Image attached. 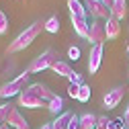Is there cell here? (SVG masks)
<instances>
[{
    "label": "cell",
    "mask_w": 129,
    "mask_h": 129,
    "mask_svg": "<svg viewBox=\"0 0 129 129\" xmlns=\"http://www.w3.org/2000/svg\"><path fill=\"white\" fill-rule=\"evenodd\" d=\"M127 125H125V119L123 117H117V119H111V123H109V129H125Z\"/></svg>",
    "instance_id": "cell-21"
},
{
    "label": "cell",
    "mask_w": 129,
    "mask_h": 129,
    "mask_svg": "<svg viewBox=\"0 0 129 129\" xmlns=\"http://www.w3.org/2000/svg\"><path fill=\"white\" fill-rule=\"evenodd\" d=\"M109 123H111V119L107 115H103V117H99V121H96V129H109Z\"/></svg>",
    "instance_id": "cell-26"
},
{
    "label": "cell",
    "mask_w": 129,
    "mask_h": 129,
    "mask_svg": "<svg viewBox=\"0 0 129 129\" xmlns=\"http://www.w3.org/2000/svg\"><path fill=\"white\" fill-rule=\"evenodd\" d=\"M68 10H70V17H86V6L84 2L80 0H68Z\"/></svg>",
    "instance_id": "cell-15"
},
{
    "label": "cell",
    "mask_w": 129,
    "mask_h": 129,
    "mask_svg": "<svg viewBox=\"0 0 129 129\" xmlns=\"http://www.w3.org/2000/svg\"><path fill=\"white\" fill-rule=\"evenodd\" d=\"M78 92H80V86L78 84H68V94L72 96V99L78 101Z\"/></svg>",
    "instance_id": "cell-27"
},
{
    "label": "cell",
    "mask_w": 129,
    "mask_h": 129,
    "mask_svg": "<svg viewBox=\"0 0 129 129\" xmlns=\"http://www.w3.org/2000/svg\"><path fill=\"white\" fill-rule=\"evenodd\" d=\"M8 31V17L4 14V10H0V35H4Z\"/></svg>",
    "instance_id": "cell-22"
},
{
    "label": "cell",
    "mask_w": 129,
    "mask_h": 129,
    "mask_svg": "<svg viewBox=\"0 0 129 129\" xmlns=\"http://www.w3.org/2000/svg\"><path fill=\"white\" fill-rule=\"evenodd\" d=\"M103 63V43H96L90 47V53H88V72L96 74Z\"/></svg>",
    "instance_id": "cell-8"
},
{
    "label": "cell",
    "mask_w": 129,
    "mask_h": 129,
    "mask_svg": "<svg viewBox=\"0 0 129 129\" xmlns=\"http://www.w3.org/2000/svg\"><path fill=\"white\" fill-rule=\"evenodd\" d=\"M4 123H6L8 127H12V129H29V121L25 119V115L19 111L17 105L10 107V111H8V115H6Z\"/></svg>",
    "instance_id": "cell-5"
},
{
    "label": "cell",
    "mask_w": 129,
    "mask_h": 129,
    "mask_svg": "<svg viewBox=\"0 0 129 129\" xmlns=\"http://www.w3.org/2000/svg\"><path fill=\"white\" fill-rule=\"evenodd\" d=\"M51 70H53V74H57V76H70V74L74 72V70L70 68V63H68V61H61V59H57V61L53 63Z\"/></svg>",
    "instance_id": "cell-18"
},
{
    "label": "cell",
    "mask_w": 129,
    "mask_h": 129,
    "mask_svg": "<svg viewBox=\"0 0 129 129\" xmlns=\"http://www.w3.org/2000/svg\"><path fill=\"white\" fill-rule=\"evenodd\" d=\"M29 76H31V74L25 70L23 74H19L14 80L2 84V86H0V99H12V96H19V94L25 90V84L29 82Z\"/></svg>",
    "instance_id": "cell-3"
},
{
    "label": "cell",
    "mask_w": 129,
    "mask_h": 129,
    "mask_svg": "<svg viewBox=\"0 0 129 129\" xmlns=\"http://www.w3.org/2000/svg\"><path fill=\"white\" fill-rule=\"evenodd\" d=\"M101 2H103V4H105L109 10H111V6H113V0H101Z\"/></svg>",
    "instance_id": "cell-30"
},
{
    "label": "cell",
    "mask_w": 129,
    "mask_h": 129,
    "mask_svg": "<svg viewBox=\"0 0 129 129\" xmlns=\"http://www.w3.org/2000/svg\"><path fill=\"white\" fill-rule=\"evenodd\" d=\"M80 117V127L82 129H96V121H99V117L94 115V113H82Z\"/></svg>",
    "instance_id": "cell-16"
},
{
    "label": "cell",
    "mask_w": 129,
    "mask_h": 129,
    "mask_svg": "<svg viewBox=\"0 0 129 129\" xmlns=\"http://www.w3.org/2000/svg\"><path fill=\"white\" fill-rule=\"evenodd\" d=\"M127 53H129V45H127Z\"/></svg>",
    "instance_id": "cell-33"
},
{
    "label": "cell",
    "mask_w": 129,
    "mask_h": 129,
    "mask_svg": "<svg viewBox=\"0 0 129 129\" xmlns=\"http://www.w3.org/2000/svg\"><path fill=\"white\" fill-rule=\"evenodd\" d=\"M43 27H45L47 33H57V31H59V17H57V14H51V17L43 23Z\"/></svg>",
    "instance_id": "cell-19"
},
{
    "label": "cell",
    "mask_w": 129,
    "mask_h": 129,
    "mask_svg": "<svg viewBox=\"0 0 129 129\" xmlns=\"http://www.w3.org/2000/svg\"><path fill=\"white\" fill-rule=\"evenodd\" d=\"M111 17L117 19L119 23L127 17V0H113V6H111Z\"/></svg>",
    "instance_id": "cell-12"
},
{
    "label": "cell",
    "mask_w": 129,
    "mask_h": 129,
    "mask_svg": "<svg viewBox=\"0 0 129 129\" xmlns=\"http://www.w3.org/2000/svg\"><path fill=\"white\" fill-rule=\"evenodd\" d=\"M68 57H70L72 61H78V59H80V47H78V45H72L70 49H68Z\"/></svg>",
    "instance_id": "cell-24"
},
{
    "label": "cell",
    "mask_w": 129,
    "mask_h": 129,
    "mask_svg": "<svg viewBox=\"0 0 129 129\" xmlns=\"http://www.w3.org/2000/svg\"><path fill=\"white\" fill-rule=\"evenodd\" d=\"M41 29H45L41 21H35L33 25H29V27L23 31V33L17 37V39L8 43V47H6V53H10V55H12V53H19V51L27 49V47H29L31 43H33L35 39H37V35L41 33Z\"/></svg>",
    "instance_id": "cell-1"
},
{
    "label": "cell",
    "mask_w": 129,
    "mask_h": 129,
    "mask_svg": "<svg viewBox=\"0 0 129 129\" xmlns=\"http://www.w3.org/2000/svg\"><path fill=\"white\" fill-rule=\"evenodd\" d=\"M47 111H49L51 115H55V117L63 113V99H61L59 94L55 96L53 101H49V103H47Z\"/></svg>",
    "instance_id": "cell-17"
},
{
    "label": "cell",
    "mask_w": 129,
    "mask_h": 129,
    "mask_svg": "<svg viewBox=\"0 0 129 129\" xmlns=\"http://www.w3.org/2000/svg\"><path fill=\"white\" fill-rule=\"evenodd\" d=\"M27 88H29V90H33V92L39 96V99L43 101V103H49V101H53L55 96H57V94H55L49 86H47V84H43V82H33V84H29Z\"/></svg>",
    "instance_id": "cell-10"
},
{
    "label": "cell",
    "mask_w": 129,
    "mask_h": 129,
    "mask_svg": "<svg viewBox=\"0 0 129 129\" xmlns=\"http://www.w3.org/2000/svg\"><path fill=\"white\" fill-rule=\"evenodd\" d=\"M123 119H125V125L129 127V103H127V107H125V111H123Z\"/></svg>",
    "instance_id": "cell-29"
},
{
    "label": "cell",
    "mask_w": 129,
    "mask_h": 129,
    "mask_svg": "<svg viewBox=\"0 0 129 129\" xmlns=\"http://www.w3.org/2000/svg\"><path fill=\"white\" fill-rule=\"evenodd\" d=\"M72 21V27L76 31V35L78 37H82V39H88V29H90V23L86 17H70Z\"/></svg>",
    "instance_id": "cell-11"
},
{
    "label": "cell",
    "mask_w": 129,
    "mask_h": 129,
    "mask_svg": "<svg viewBox=\"0 0 129 129\" xmlns=\"http://www.w3.org/2000/svg\"><path fill=\"white\" fill-rule=\"evenodd\" d=\"M84 6H86V12H90V17L94 19H111V10L101 2V0H84Z\"/></svg>",
    "instance_id": "cell-7"
},
{
    "label": "cell",
    "mask_w": 129,
    "mask_h": 129,
    "mask_svg": "<svg viewBox=\"0 0 129 129\" xmlns=\"http://www.w3.org/2000/svg\"><path fill=\"white\" fill-rule=\"evenodd\" d=\"M10 103H4V105H0V123H4V119H6V115H8V111H10Z\"/></svg>",
    "instance_id": "cell-25"
},
{
    "label": "cell",
    "mask_w": 129,
    "mask_h": 129,
    "mask_svg": "<svg viewBox=\"0 0 129 129\" xmlns=\"http://www.w3.org/2000/svg\"><path fill=\"white\" fill-rule=\"evenodd\" d=\"M68 80H70V84H78V86H82V84H84L82 74H78V72H72V74L68 76Z\"/></svg>",
    "instance_id": "cell-23"
},
{
    "label": "cell",
    "mask_w": 129,
    "mask_h": 129,
    "mask_svg": "<svg viewBox=\"0 0 129 129\" xmlns=\"http://www.w3.org/2000/svg\"><path fill=\"white\" fill-rule=\"evenodd\" d=\"M105 33H107V39H109V41L117 39L119 33H121V25H119V21L113 19V17L107 19V21H105Z\"/></svg>",
    "instance_id": "cell-13"
},
{
    "label": "cell",
    "mask_w": 129,
    "mask_h": 129,
    "mask_svg": "<svg viewBox=\"0 0 129 129\" xmlns=\"http://www.w3.org/2000/svg\"><path fill=\"white\" fill-rule=\"evenodd\" d=\"M17 101H19L17 107H25V109H41V107L45 105L39 96H37L33 90H29V88H25V90L17 96Z\"/></svg>",
    "instance_id": "cell-6"
},
{
    "label": "cell",
    "mask_w": 129,
    "mask_h": 129,
    "mask_svg": "<svg viewBox=\"0 0 129 129\" xmlns=\"http://www.w3.org/2000/svg\"><path fill=\"white\" fill-rule=\"evenodd\" d=\"M72 117H74V113H70V111H63L61 115H57V117L51 121V129H68V127H70Z\"/></svg>",
    "instance_id": "cell-14"
},
{
    "label": "cell",
    "mask_w": 129,
    "mask_h": 129,
    "mask_svg": "<svg viewBox=\"0 0 129 129\" xmlns=\"http://www.w3.org/2000/svg\"><path fill=\"white\" fill-rule=\"evenodd\" d=\"M55 61H57V51L53 49V47H47L43 53H39L37 57H33V59L29 61L27 72L29 74H39L43 70H51Z\"/></svg>",
    "instance_id": "cell-2"
},
{
    "label": "cell",
    "mask_w": 129,
    "mask_h": 129,
    "mask_svg": "<svg viewBox=\"0 0 129 129\" xmlns=\"http://www.w3.org/2000/svg\"><path fill=\"white\" fill-rule=\"evenodd\" d=\"M68 129H82V127H80V117L78 115H74L72 117V121H70V127Z\"/></svg>",
    "instance_id": "cell-28"
},
{
    "label": "cell",
    "mask_w": 129,
    "mask_h": 129,
    "mask_svg": "<svg viewBox=\"0 0 129 129\" xmlns=\"http://www.w3.org/2000/svg\"><path fill=\"white\" fill-rule=\"evenodd\" d=\"M107 39V33H105V23H99V21H92L90 23V29H88V43L90 45H96V43H103Z\"/></svg>",
    "instance_id": "cell-9"
},
{
    "label": "cell",
    "mask_w": 129,
    "mask_h": 129,
    "mask_svg": "<svg viewBox=\"0 0 129 129\" xmlns=\"http://www.w3.org/2000/svg\"><path fill=\"white\" fill-rule=\"evenodd\" d=\"M90 94H92L90 86L88 84H82V86H80V92H78V103H88L90 101Z\"/></svg>",
    "instance_id": "cell-20"
},
{
    "label": "cell",
    "mask_w": 129,
    "mask_h": 129,
    "mask_svg": "<svg viewBox=\"0 0 129 129\" xmlns=\"http://www.w3.org/2000/svg\"><path fill=\"white\" fill-rule=\"evenodd\" d=\"M123 96H125V86H115V88L107 90L105 96H103V107H105L107 111L119 107V103L123 101Z\"/></svg>",
    "instance_id": "cell-4"
},
{
    "label": "cell",
    "mask_w": 129,
    "mask_h": 129,
    "mask_svg": "<svg viewBox=\"0 0 129 129\" xmlns=\"http://www.w3.org/2000/svg\"><path fill=\"white\" fill-rule=\"evenodd\" d=\"M0 129H8V125L6 123H0Z\"/></svg>",
    "instance_id": "cell-32"
},
{
    "label": "cell",
    "mask_w": 129,
    "mask_h": 129,
    "mask_svg": "<svg viewBox=\"0 0 129 129\" xmlns=\"http://www.w3.org/2000/svg\"><path fill=\"white\" fill-rule=\"evenodd\" d=\"M39 129H51V123H45V125H41Z\"/></svg>",
    "instance_id": "cell-31"
}]
</instances>
